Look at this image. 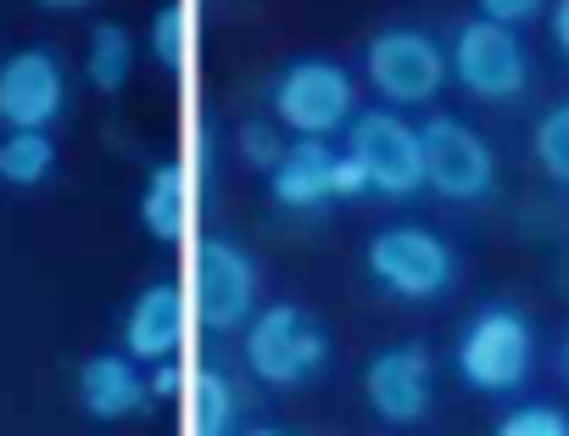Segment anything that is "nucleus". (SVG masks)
I'll use <instances>...</instances> for the list:
<instances>
[{
    "label": "nucleus",
    "instance_id": "nucleus-17",
    "mask_svg": "<svg viewBox=\"0 0 569 436\" xmlns=\"http://www.w3.org/2000/svg\"><path fill=\"white\" fill-rule=\"evenodd\" d=\"M134 57H140V46H134V34H129L123 23H96V29H90V51H84V79H90V90L118 96V90L134 79Z\"/></svg>",
    "mask_w": 569,
    "mask_h": 436
},
{
    "label": "nucleus",
    "instance_id": "nucleus-23",
    "mask_svg": "<svg viewBox=\"0 0 569 436\" xmlns=\"http://www.w3.org/2000/svg\"><path fill=\"white\" fill-rule=\"evenodd\" d=\"M552 0H475V18L508 23V29H530L536 18H547Z\"/></svg>",
    "mask_w": 569,
    "mask_h": 436
},
{
    "label": "nucleus",
    "instance_id": "nucleus-16",
    "mask_svg": "<svg viewBox=\"0 0 569 436\" xmlns=\"http://www.w3.org/2000/svg\"><path fill=\"white\" fill-rule=\"evenodd\" d=\"M184 436H234L240 430V392L223 369L201 364L184 375Z\"/></svg>",
    "mask_w": 569,
    "mask_h": 436
},
{
    "label": "nucleus",
    "instance_id": "nucleus-25",
    "mask_svg": "<svg viewBox=\"0 0 569 436\" xmlns=\"http://www.w3.org/2000/svg\"><path fill=\"white\" fill-rule=\"evenodd\" d=\"M547 29H552V46H558V57L569 62V0H552V7H547Z\"/></svg>",
    "mask_w": 569,
    "mask_h": 436
},
{
    "label": "nucleus",
    "instance_id": "nucleus-21",
    "mask_svg": "<svg viewBox=\"0 0 569 436\" xmlns=\"http://www.w3.org/2000/svg\"><path fill=\"white\" fill-rule=\"evenodd\" d=\"M234 146H240V162H246V168L268 174V168L284 157V146H291V135H284L273 118H246V123L234 129Z\"/></svg>",
    "mask_w": 569,
    "mask_h": 436
},
{
    "label": "nucleus",
    "instance_id": "nucleus-11",
    "mask_svg": "<svg viewBox=\"0 0 569 436\" xmlns=\"http://www.w3.org/2000/svg\"><path fill=\"white\" fill-rule=\"evenodd\" d=\"M68 107V68L46 46H23L0 62V123L7 129H51Z\"/></svg>",
    "mask_w": 569,
    "mask_h": 436
},
{
    "label": "nucleus",
    "instance_id": "nucleus-8",
    "mask_svg": "<svg viewBox=\"0 0 569 436\" xmlns=\"http://www.w3.org/2000/svg\"><path fill=\"white\" fill-rule=\"evenodd\" d=\"M347 157L363 168L369 196L408 201V196L425 190V140H419V123H408L386 101L380 107H363L347 123Z\"/></svg>",
    "mask_w": 569,
    "mask_h": 436
},
{
    "label": "nucleus",
    "instance_id": "nucleus-28",
    "mask_svg": "<svg viewBox=\"0 0 569 436\" xmlns=\"http://www.w3.org/2000/svg\"><path fill=\"white\" fill-rule=\"evenodd\" d=\"M563 375H569V347H563Z\"/></svg>",
    "mask_w": 569,
    "mask_h": 436
},
{
    "label": "nucleus",
    "instance_id": "nucleus-12",
    "mask_svg": "<svg viewBox=\"0 0 569 436\" xmlns=\"http://www.w3.org/2000/svg\"><path fill=\"white\" fill-rule=\"evenodd\" d=\"M336 168H341L336 140H313V135H302V140L284 146V157H279L262 179H268L273 207H284V212H325V207L341 201V190H336Z\"/></svg>",
    "mask_w": 569,
    "mask_h": 436
},
{
    "label": "nucleus",
    "instance_id": "nucleus-15",
    "mask_svg": "<svg viewBox=\"0 0 569 436\" xmlns=\"http://www.w3.org/2000/svg\"><path fill=\"white\" fill-rule=\"evenodd\" d=\"M140 225L151 241L179 247L196 225V174L184 162H157L140 190Z\"/></svg>",
    "mask_w": 569,
    "mask_h": 436
},
{
    "label": "nucleus",
    "instance_id": "nucleus-19",
    "mask_svg": "<svg viewBox=\"0 0 569 436\" xmlns=\"http://www.w3.org/2000/svg\"><path fill=\"white\" fill-rule=\"evenodd\" d=\"M190 46H196V12H190V0H168V7H157L151 34H146V57L162 73H184Z\"/></svg>",
    "mask_w": 569,
    "mask_h": 436
},
{
    "label": "nucleus",
    "instance_id": "nucleus-5",
    "mask_svg": "<svg viewBox=\"0 0 569 436\" xmlns=\"http://www.w3.org/2000/svg\"><path fill=\"white\" fill-rule=\"evenodd\" d=\"M369 280L397 303H441L458 286V252L425 225H386L363 247Z\"/></svg>",
    "mask_w": 569,
    "mask_h": 436
},
{
    "label": "nucleus",
    "instance_id": "nucleus-26",
    "mask_svg": "<svg viewBox=\"0 0 569 436\" xmlns=\"http://www.w3.org/2000/svg\"><path fill=\"white\" fill-rule=\"evenodd\" d=\"M34 7H40V12H90L96 0H34Z\"/></svg>",
    "mask_w": 569,
    "mask_h": 436
},
{
    "label": "nucleus",
    "instance_id": "nucleus-10",
    "mask_svg": "<svg viewBox=\"0 0 569 436\" xmlns=\"http://www.w3.org/2000/svg\"><path fill=\"white\" fill-rule=\"evenodd\" d=\"M430 397H436V358L425 341L380 347L363 364V403L380 425H391V430L419 425L430 414Z\"/></svg>",
    "mask_w": 569,
    "mask_h": 436
},
{
    "label": "nucleus",
    "instance_id": "nucleus-13",
    "mask_svg": "<svg viewBox=\"0 0 569 436\" xmlns=\"http://www.w3.org/2000/svg\"><path fill=\"white\" fill-rule=\"evenodd\" d=\"M184 330H190V297L173 280H157L123 314V353L140 364H162L184 347Z\"/></svg>",
    "mask_w": 569,
    "mask_h": 436
},
{
    "label": "nucleus",
    "instance_id": "nucleus-14",
    "mask_svg": "<svg viewBox=\"0 0 569 436\" xmlns=\"http://www.w3.org/2000/svg\"><path fill=\"white\" fill-rule=\"evenodd\" d=\"M79 408L101 425L112 419H134L151 408V375L140 358L129 353H90L79 364Z\"/></svg>",
    "mask_w": 569,
    "mask_h": 436
},
{
    "label": "nucleus",
    "instance_id": "nucleus-2",
    "mask_svg": "<svg viewBox=\"0 0 569 436\" xmlns=\"http://www.w3.org/2000/svg\"><path fill=\"white\" fill-rule=\"evenodd\" d=\"M268 118L291 140H336L358 118V85L330 57H297L268 79Z\"/></svg>",
    "mask_w": 569,
    "mask_h": 436
},
{
    "label": "nucleus",
    "instance_id": "nucleus-9",
    "mask_svg": "<svg viewBox=\"0 0 569 436\" xmlns=\"http://www.w3.org/2000/svg\"><path fill=\"white\" fill-rule=\"evenodd\" d=\"M419 140H425V190H436L441 201L469 207L497 190V151L463 118L436 112L419 123Z\"/></svg>",
    "mask_w": 569,
    "mask_h": 436
},
{
    "label": "nucleus",
    "instance_id": "nucleus-3",
    "mask_svg": "<svg viewBox=\"0 0 569 436\" xmlns=\"http://www.w3.org/2000/svg\"><path fill=\"white\" fill-rule=\"evenodd\" d=\"M240 358H246L251 380H262L273 392H297V386L319 380V369L330 364V330L302 303H268L262 314H251Z\"/></svg>",
    "mask_w": 569,
    "mask_h": 436
},
{
    "label": "nucleus",
    "instance_id": "nucleus-24",
    "mask_svg": "<svg viewBox=\"0 0 569 436\" xmlns=\"http://www.w3.org/2000/svg\"><path fill=\"white\" fill-rule=\"evenodd\" d=\"M173 392H184V369L173 358L151 364V397H173Z\"/></svg>",
    "mask_w": 569,
    "mask_h": 436
},
{
    "label": "nucleus",
    "instance_id": "nucleus-27",
    "mask_svg": "<svg viewBox=\"0 0 569 436\" xmlns=\"http://www.w3.org/2000/svg\"><path fill=\"white\" fill-rule=\"evenodd\" d=\"M234 436H284V430H279V425H240Z\"/></svg>",
    "mask_w": 569,
    "mask_h": 436
},
{
    "label": "nucleus",
    "instance_id": "nucleus-1",
    "mask_svg": "<svg viewBox=\"0 0 569 436\" xmlns=\"http://www.w3.org/2000/svg\"><path fill=\"white\" fill-rule=\"evenodd\" d=\"M452 369L469 392L480 397H513L536 375V330L525 308L513 303H486L452 341Z\"/></svg>",
    "mask_w": 569,
    "mask_h": 436
},
{
    "label": "nucleus",
    "instance_id": "nucleus-22",
    "mask_svg": "<svg viewBox=\"0 0 569 436\" xmlns=\"http://www.w3.org/2000/svg\"><path fill=\"white\" fill-rule=\"evenodd\" d=\"M491 436H569V414L558 403H513Z\"/></svg>",
    "mask_w": 569,
    "mask_h": 436
},
{
    "label": "nucleus",
    "instance_id": "nucleus-20",
    "mask_svg": "<svg viewBox=\"0 0 569 436\" xmlns=\"http://www.w3.org/2000/svg\"><path fill=\"white\" fill-rule=\"evenodd\" d=\"M530 151H536V168L569 190V101H552L536 129H530Z\"/></svg>",
    "mask_w": 569,
    "mask_h": 436
},
{
    "label": "nucleus",
    "instance_id": "nucleus-6",
    "mask_svg": "<svg viewBox=\"0 0 569 436\" xmlns=\"http://www.w3.org/2000/svg\"><path fill=\"white\" fill-rule=\"evenodd\" d=\"M447 68H452V85L480 101V107H508L525 96L530 85V46L519 29L508 23H491V18H469L458 23L452 46H447Z\"/></svg>",
    "mask_w": 569,
    "mask_h": 436
},
{
    "label": "nucleus",
    "instance_id": "nucleus-7",
    "mask_svg": "<svg viewBox=\"0 0 569 436\" xmlns=\"http://www.w3.org/2000/svg\"><path fill=\"white\" fill-rule=\"evenodd\" d=\"M363 79H369V90H375L386 107H397V112L430 107V101L447 90V79H452L447 46H441L436 34L413 29V23H391V29L369 34V46H363Z\"/></svg>",
    "mask_w": 569,
    "mask_h": 436
},
{
    "label": "nucleus",
    "instance_id": "nucleus-4",
    "mask_svg": "<svg viewBox=\"0 0 569 436\" xmlns=\"http://www.w3.org/2000/svg\"><path fill=\"white\" fill-rule=\"evenodd\" d=\"M190 319L212 336H234L251 325L262 297V264L234 236H201L190 252Z\"/></svg>",
    "mask_w": 569,
    "mask_h": 436
},
{
    "label": "nucleus",
    "instance_id": "nucleus-18",
    "mask_svg": "<svg viewBox=\"0 0 569 436\" xmlns=\"http://www.w3.org/2000/svg\"><path fill=\"white\" fill-rule=\"evenodd\" d=\"M51 168H57V140L46 129H12L0 140V185L34 190L51 179Z\"/></svg>",
    "mask_w": 569,
    "mask_h": 436
}]
</instances>
